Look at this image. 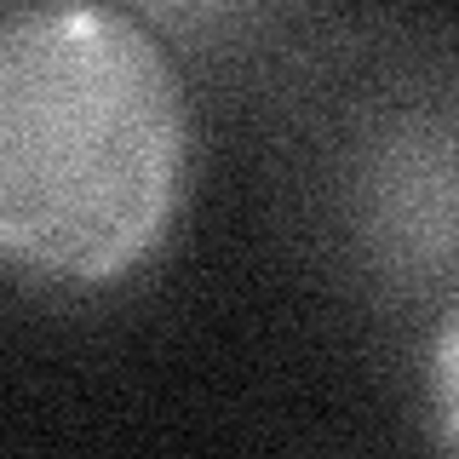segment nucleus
<instances>
[{
    "mask_svg": "<svg viewBox=\"0 0 459 459\" xmlns=\"http://www.w3.org/2000/svg\"><path fill=\"white\" fill-rule=\"evenodd\" d=\"M190 104L133 12L57 0L0 23V264L121 281L167 241Z\"/></svg>",
    "mask_w": 459,
    "mask_h": 459,
    "instance_id": "1",
    "label": "nucleus"
}]
</instances>
